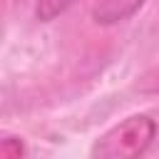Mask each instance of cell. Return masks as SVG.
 <instances>
[{"instance_id":"6da1fadb","label":"cell","mask_w":159,"mask_h":159,"mask_svg":"<svg viewBox=\"0 0 159 159\" xmlns=\"http://www.w3.org/2000/svg\"><path fill=\"white\" fill-rule=\"evenodd\" d=\"M157 137V122L149 114H132L107 129L92 147V159H142Z\"/></svg>"},{"instance_id":"7a4b0ae2","label":"cell","mask_w":159,"mask_h":159,"mask_svg":"<svg viewBox=\"0 0 159 159\" xmlns=\"http://www.w3.org/2000/svg\"><path fill=\"white\" fill-rule=\"evenodd\" d=\"M142 5H144V0H99L92 10V17L99 25L122 22V20L132 17Z\"/></svg>"},{"instance_id":"3957f363","label":"cell","mask_w":159,"mask_h":159,"mask_svg":"<svg viewBox=\"0 0 159 159\" xmlns=\"http://www.w3.org/2000/svg\"><path fill=\"white\" fill-rule=\"evenodd\" d=\"M75 0H37V7H35V15L37 20L42 22H50L52 17H57L60 12H65Z\"/></svg>"},{"instance_id":"277c9868","label":"cell","mask_w":159,"mask_h":159,"mask_svg":"<svg viewBox=\"0 0 159 159\" xmlns=\"http://www.w3.org/2000/svg\"><path fill=\"white\" fill-rule=\"evenodd\" d=\"M25 154V147L17 137H5L2 144H0V157L2 159H22Z\"/></svg>"}]
</instances>
